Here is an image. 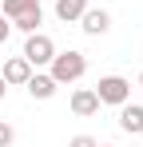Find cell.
I'll return each mask as SVG.
<instances>
[{
    "label": "cell",
    "instance_id": "cell-1",
    "mask_svg": "<svg viewBox=\"0 0 143 147\" xmlns=\"http://www.w3.org/2000/svg\"><path fill=\"white\" fill-rule=\"evenodd\" d=\"M48 68H52L48 76H52L56 84H76V80H84V72H88V56L68 48V52H56Z\"/></svg>",
    "mask_w": 143,
    "mask_h": 147
},
{
    "label": "cell",
    "instance_id": "cell-2",
    "mask_svg": "<svg viewBox=\"0 0 143 147\" xmlns=\"http://www.w3.org/2000/svg\"><path fill=\"white\" fill-rule=\"evenodd\" d=\"M20 56L32 64V68H48V64H52V56H56V40H52L48 32H28Z\"/></svg>",
    "mask_w": 143,
    "mask_h": 147
},
{
    "label": "cell",
    "instance_id": "cell-3",
    "mask_svg": "<svg viewBox=\"0 0 143 147\" xmlns=\"http://www.w3.org/2000/svg\"><path fill=\"white\" fill-rule=\"evenodd\" d=\"M92 92L99 96V103L119 107V103H127V99H131V80H123V76H99V84H95Z\"/></svg>",
    "mask_w": 143,
    "mask_h": 147
},
{
    "label": "cell",
    "instance_id": "cell-4",
    "mask_svg": "<svg viewBox=\"0 0 143 147\" xmlns=\"http://www.w3.org/2000/svg\"><path fill=\"white\" fill-rule=\"evenodd\" d=\"M103 103H99V96H95L92 88H80V92H72V115H80V119H88V115H95Z\"/></svg>",
    "mask_w": 143,
    "mask_h": 147
},
{
    "label": "cell",
    "instance_id": "cell-5",
    "mask_svg": "<svg viewBox=\"0 0 143 147\" xmlns=\"http://www.w3.org/2000/svg\"><path fill=\"white\" fill-rule=\"evenodd\" d=\"M119 127L127 135H143V103H119Z\"/></svg>",
    "mask_w": 143,
    "mask_h": 147
},
{
    "label": "cell",
    "instance_id": "cell-6",
    "mask_svg": "<svg viewBox=\"0 0 143 147\" xmlns=\"http://www.w3.org/2000/svg\"><path fill=\"white\" fill-rule=\"evenodd\" d=\"M28 76H32V64H28L24 56H12V60L4 64V76H0V80H4L8 88H24V84H28Z\"/></svg>",
    "mask_w": 143,
    "mask_h": 147
},
{
    "label": "cell",
    "instance_id": "cell-7",
    "mask_svg": "<svg viewBox=\"0 0 143 147\" xmlns=\"http://www.w3.org/2000/svg\"><path fill=\"white\" fill-rule=\"evenodd\" d=\"M80 28H84L88 36H103V32L111 28V16H107L103 8H84V16H80Z\"/></svg>",
    "mask_w": 143,
    "mask_h": 147
},
{
    "label": "cell",
    "instance_id": "cell-8",
    "mask_svg": "<svg viewBox=\"0 0 143 147\" xmlns=\"http://www.w3.org/2000/svg\"><path fill=\"white\" fill-rule=\"evenodd\" d=\"M24 88H28V96H32V99H52V96H56V88H60V84H56V80H52L48 72H32V76H28V84H24Z\"/></svg>",
    "mask_w": 143,
    "mask_h": 147
},
{
    "label": "cell",
    "instance_id": "cell-9",
    "mask_svg": "<svg viewBox=\"0 0 143 147\" xmlns=\"http://www.w3.org/2000/svg\"><path fill=\"white\" fill-rule=\"evenodd\" d=\"M84 8H88V0H56V20L76 24V20L84 16Z\"/></svg>",
    "mask_w": 143,
    "mask_h": 147
},
{
    "label": "cell",
    "instance_id": "cell-10",
    "mask_svg": "<svg viewBox=\"0 0 143 147\" xmlns=\"http://www.w3.org/2000/svg\"><path fill=\"white\" fill-rule=\"evenodd\" d=\"M40 24H44V8H32V12H24V16L12 20V28H20L24 36H28V32H40Z\"/></svg>",
    "mask_w": 143,
    "mask_h": 147
},
{
    "label": "cell",
    "instance_id": "cell-11",
    "mask_svg": "<svg viewBox=\"0 0 143 147\" xmlns=\"http://www.w3.org/2000/svg\"><path fill=\"white\" fill-rule=\"evenodd\" d=\"M32 8H40V0H4V16L8 20H16V16H24V12H32Z\"/></svg>",
    "mask_w": 143,
    "mask_h": 147
},
{
    "label": "cell",
    "instance_id": "cell-12",
    "mask_svg": "<svg viewBox=\"0 0 143 147\" xmlns=\"http://www.w3.org/2000/svg\"><path fill=\"white\" fill-rule=\"evenodd\" d=\"M12 143H16V127L0 119V147H12Z\"/></svg>",
    "mask_w": 143,
    "mask_h": 147
},
{
    "label": "cell",
    "instance_id": "cell-13",
    "mask_svg": "<svg viewBox=\"0 0 143 147\" xmlns=\"http://www.w3.org/2000/svg\"><path fill=\"white\" fill-rule=\"evenodd\" d=\"M68 147H99V143H95L92 135H76V139H72V143H68Z\"/></svg>",
    "mask_w": 143,
    "mask_h": 147
},
{
    "label": "cell",
    "instance_id": "cell-14",
    "mask_svg": "<svg viewBox=\"0 0 143 147\" xmlns=\"http://www.w3.org/2000/svg\"><path fill=\"white\" fill-rule=\"evenodd\" d=\"M8 36H12V24H8V16H4V12H0V44H4V40H8Z\"/></svg>",
    "mask_w": 143,
    "mask_h": 147
},
{
    "label": "cell",
    "instance_id": "cell-15",
    "mask_svg": "<svg viewBox=\"0 0 143 147\" xmlns=\"http://www.w3.org/2000/svg\"><path fill=\"white\" fill-rule=\"evenodd\" d=\"M4 92H8V84H4V80H0V99H4Z\"/></svg>",
    "mask_w": 143,
    "mask_h": 147
},
{
    "label": "cell",
    "instance_id": "cell-16",
    "mask_svg": "<svg viewBox=\"0 0 143 147\" xmlns=\"http://www.w3.org/2000/svg\"><path fill=\"white\" fill-rule=\"evenodd\" d=\"M139 88H143V72H139Z\"/></svg>",
    "mask_w": 143,
    "mask_h": 147
},
{
    "label": "cell",
    "instance_id": "cell-17",
    "mask_svg": "<svg viewBox=\"0 0 143 147\" xmlns=\"http://www.w3.org/2000/svg\"><path fill=\"white\" fill-rule=\"evenodd\" d=\"M103 147H111V143H103Z\"/></svg>",
    "mask_w": 143,
    "mask_h": 147
}]
</instances>
